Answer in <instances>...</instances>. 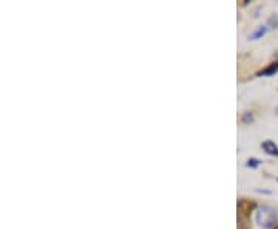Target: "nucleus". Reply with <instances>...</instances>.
<instances>
[{"label":"nucleus","instance_id":"nucleus-8","mask_svg":"<svg viewBox=\"0 0 278 229\" xmlns=\"http://www.w3.org/2000/svg\"><path fill=\"white\" fill-rule=\"evenodd\" d=\"M275 229H277V228H275Z\"/></svg>","mask_w":278,"mask_h":229},{"label":"nucleus","instance_id":"nucleus-4","mask_svg":"<svg viewBox=\"0 0 278 229\" xmlns=\"http://www.w3.org/2000/svg\"><path fill=\"white\" fill-rule=\"evenodd\" d=\"M266 31H267V27H258V29L255 31V33H252L250 34V39L252 40H256V39H260V37H263L264 34H266Z\"/></svg>","mask_w":278,"mask_h":229},{"label":"nucleus","instance_id":"nucleus-3","mask_svg":"<svg viewBox=\"0 0 278 229\" xmlns=\"http://www.w3.org/2000/svg\"><path fill=\"white\" fill-rule=\"evenodd\" d=\"M261 147L267 155H272V157H278V145L274 141H263Z\"/></svg>","mask_w":278,"mask_h":229},{"label":"nucleus","instance_id":"nucleus-2","mask_svg":"<svg viewBox=\"0 0 278 229\" xmlns=\"http://www.w3.org/2000/svg\"><path fill=\"white\" fill-rule=\"evenodd\" d=\"M278 73V59L271 62L269 65H267L266 68H263L261 71L256 73V76H264V78H269V76H275Z\"/></svg>","mask_w":278,"mask_h":229},{"label":"nucleus","instance_id":"nucleus-6","mask_svg":"<svg viewBox=\"0 0 278 229\" xmlns=\"http://www.w3.org/2000/svg\"><path fill=\"white\" fill-rule=\"evenodd\" d=\"M252 121H253V116H252L250 113H246L244 116H243V122H244V124H249V122H252Z\"/></svg>","mask_w":278,"mask_h":229},{"label":"nucleus","instance_id":"nucleus-1","mask_svg":"<svg viewBox=\"0 0 278 229\" xmlns=\"http://www.w3.org/2000/svg\"><path fill=\"white\" fill-rule=\"evenodd\" d=\"M255 209H256V203L252 201V200L240 199L238 203H237V211H238V217L240 218H246V220H249L252 212H255Z\"/></svg>","mask_w":278,"mask_h":229},{"label":"nucleus","instance_id":"nucleus-7","mask_svg":"<svg viewBox=\"0 0 278 229\" xmlns=\"http://www.w3.org/2000/svg\"><path fill=\"white\" fill-rule=\"evenodd\" d=\"M277 181H278V178H277Z\"/></svg>","mask_w":278,"mask_h":229},{"label":"nucleus","instance_id":"nucleus-5","mask_svg":"<svg viewBox=\"0 0 278 229\" xmlns=\"http://www.w3.org/2000/svg\"><path fill=\"white\" fill-rule=\"evenodd\" d=\"M260 163H261L260 160H256V158H250L246 166H248V168H252V169H256V168H258V166H260Z\"/></svg>","mask_w":278,"mask_h":229}]
</instances>
